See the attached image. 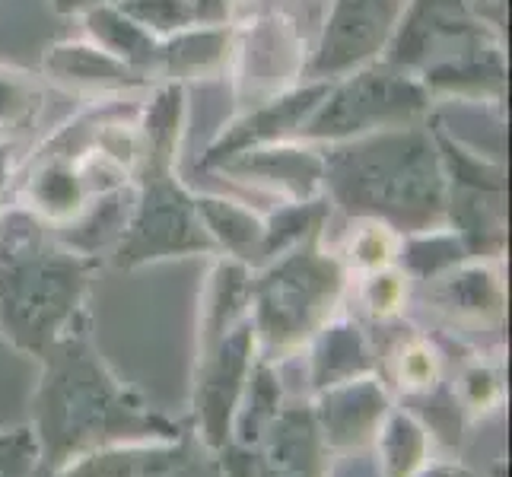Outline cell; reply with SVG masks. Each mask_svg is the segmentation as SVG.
<instances>
[{
    "mask_svg": "<svg viewBox=\"0 0 512 477\" xmlns=\"http://www.w3.org/2000/svg\"><path fill=\"white\" fill-rule=\"evenodd\" d=\"M404 0H328L312 39L306 80H338L385 55Z\"/></svg>",
    "mask_w": 512,
    "mask_h": 477,
    "instance_id": "cell-10",
    "label": "cell"
},
{
    "mask_svg": "<svg viewBox=\"0 0 512 477\" xmlns=\"http://www.w3.org/2000/svg\"><path fill=\"white\" fill-rule=\"evenodd\" d=\"M118 7L140 26H147L153 35H160V39L188 26H198V16H194L188 0H121Z\"/></svg>",
    "mask_w": 512,
    "mask_h": 477,
    "instance_id": "cell-33",
    "label": "cell"
},
{
    "mask_svg": "<svg viewBox=\"0 0 512 477\" xmlns=\"http://www.w3.org/2000/svg\"><path fill=\"white\" fill-rule=\"evenodd\" d=\"M239 4H245V0H233V7H239Z\"/></svg>",
    "mask_w": 512,
    "mask_h": 477,
    "instance_id": "cell-42",
    "label": "cell"
},
{
    "mask_svg": "<svg viewBox=\"0 0 512 477\" xmlns=\"http://www.w3.org/2000/svg\"><path fill=\"white\" fill-rule=\"evenodd\" d=\"M258 477H325L328 449L312 417V404L280 408L255 443Z\"/></svg>",
    "mask_w": 512,
    "mask_h": 477,
    "instance_id": "cell-16",
    "label": "cell"
},
{
    "mask_svg": "<svg viewBox=\"0 0 512 477\" xmlns=\"http://www.w3.org/2000/svg\"><path fill=\"white\" fill-rule=\"evenodd\" d=\"M96 258L77 255L55 233L0 255V334L29 357L83 325Z\"/></svg>",
    "mask_w": 512,
    "mask_h": 477,
    "instance_id": "cell-4",
    "label": "cell"
},
{
    "mask_svg": "<svg viewBox=\"0 0 512 477\" xmlns=\"http://www.w3.org/2000/svg\"><path fill=\"white\" fill-rule=\"evenodd\" d=\"M382 477H414L430 462V430L411 411H388L376 433Z\"/></svg>",
    "mask_w": 512,
    "mask_h": 477,
    "instance_id": "cell-26",
    "label": "cell"
},
{
    "mask_svg": "<svg viewBox=\"0 0 512 477\" xmlns=\"http://www.w3.org/2000/svg\"><path fill=\"white\" fill-rule=\"evenodd\" d=\"M249 303H252V268L229 255H217L201 290L198 347L220 341L242 318H249Z\"/></svg>",
    "mask_w": 512,
    "mask_h": 477,
    "instance_id": "cell-20",
    "label": "cell"
},
{
    "mask_svg": "<svg viewBox=\"0 0 512 477\" xmlns=\"http://www.w3.org/2000/svg\"><path fill=\"white\" fill-rule=\"evenodd\" d=\"M436 99H462V102H493L500 105L506 96V55L503 42L481 45L465 55L439 61L417 74Z\"/></svg>",
    "mask_w": 512,
    "mask_h": 477,
    "instance_id": "cell-18",
    "label": "cell"
},
{
    "mask_svg": "<svg viewBox=\"0 0 512 477\" xmlns=\"http://www.w3.org/2000/svg\"><path fill=\"white\" fill-rule=\"evenodd\" d=\"M258 360V338L252 318L226 331L220 341L198 347L194 369V427L210 452H220L233 443V420L249 382L252 363Z\"/></svg>",
    "mask_w": 512,
    "mask_h": 477,
    "instance_id": "cell-9",
    "label": "cell"
},
{
    "mask_svg": "<svg viewBox=\"0 0 512 477\" xmlns=\"http://www.w3.org/2000/svg\"><path fill=\"white\" fill-rule=\"evenodd\" d=\"M465 249L458 236L449 226L430 229V233H414V236H401V249H398V268L408 274V280H433L436 274H443L455 268L458 261H465Z\"/></svg>",
    "mask_w": 512,
    "mask_h": 477,
    "instance_id": "cell-30",
    "label": "cell"
},
{
    "mask_svg": "<svg viewBox=\"0 0 512 477\" xmlns=\"http://www.w3.org/2000/svg\"><path fill=\"white\" fill-rule=\"evenodd\" d=\"M214 172L233 175V182H249L284 201H315L325 198V159L322 147L287 140V144L258 147L233 156Z\"/></svg>",
    "mask_w": 512,
    "mask_h": 477,
    "instance_id": "cell-13",
    "label": "cell"
},
{
    "mask_svg": "<svg viewBox=\"0 0 512 477\" xmlns=\"http://www.w3.org/2000/svg\"><path fill=\"white\" fill-rule=\"evenodd\" d=\"M80 20H83L86 39H90L93 45H99L102 51H109L112 58L125 61L128 67L140 70V74L153 80L156 51H160V35H153L147 26H140L137 20H131V16L118 4L86 10ZM156 86H160V83H156Z\"/></svg>",
    "mask_w": 512,
    "mask_h": 477,
    "instance_id": "cell-24",
    "label": "cell"
},
{
    "mask_svg": "<svg viewBox=\"0 0 512 477\" xmlns=\"http://www.w3.org/2000/svg\"><path fill=\"white\" fill-rule=\"evenodd\" d=\"M347 277L338 252L322 249V236L252 271L249 318L261 357L277 360L309 344L338 312Z\"/></svg>",
    "mask_w": 512,
    "mask_h": 477,
    "instance_id": "cell-5",
    "label": "cell"
},
{
    "mask_svg": "<svg viewBox=\"0 0 512 477\" xmlns=\"http://www.w3.org/2000/svg\"><path fill=\"white\" fill-rule=\"evenodd\" d=\"M217 455L223 465V477H258V449L255 446L229 443Z\"/></svg>",
    "mask_w": 512,
    "mask_h": 477,
    "instance_id": "cell-37",
    "label": "cell"
},
{
    "mask_svg": "<svg viewBox=\"0 0 512 477\" xmlns=\"http://www.w3.org/2000/svg\"><path fill=\"white\" fill-rule=\"evenodd\" d=\"M45 83H55L67 93L86 96L90 102L109 99H131L153 90V80L140 70L128 67L125 61L112 58L90 39H64L45 48L42 74Z\"/></svg>",
    "mask_w": 512,
    "mask_h": 477,
    "instance_id": "cell-12",
    "label": "cell"
},
{
    "mask_svg": "<svg viewBox=\"0 0 512 477\" xmlns=\"http://www.w3.org/2000/svg\"><path fill=\"white\" fill-rule=\"evenodd\" d=\"M398 249H401V233H395L388 223L357 220V226H350L338 258L344 261L347 271H357L363 277L398 264Z\"/></svg>",
    "mask_w": 512,
    "mask_h": 477,
    "instance_id": "cell-31",
    "label": "cell"
},
{
    "mask_svg": "<svg viewBox=\"0 0 512 477\" xmlns=\"http://www.w3.org/2000/svg\"><path fill=\"white\" fill-rule=\"evenodd\" d=\"M188 128V93L182 83H160L140 105L144 153L131 179L134 207L118 245L109 252L115 268H144L172 258L217 255L201 223L194 191L179 175Z\"/></svg>",
    "mask_w": 512,
    "mask_h": 477,
    "instance_id": "cell-3",
    "label": "cell"
},
{
    "mask_svg": "<svg viewBox=\"0 0 512 477\" xmlns=\"http://www.w3.org/2000/svg\"><path fill=\"white\" fill-rule=\"evenodd\" d=\"M131 207H134V188H115L96 194V198L86 201L80 214L58 226V242H64L67 249H74L77 255L86 258H99L102 252H112L125 226L131 220Z\"/></svg>",
    "mask_w": 512,
    "mask_h": 477,
    "instance_id": "cell-23",
    "label": "cell"
},
{
    "mask_svg": "<svg viewBox=\"0 0 512 477\" xmlns=\"http://www.w3.org/2000/svg\"><path fill=\"white\" fill-rule=\"evenodd\" d=\"M325 198L350 220H382L401 236L446 226V172L427 125L325 144Z\"/></svg>",
    "mask_w": 512,
    "mask_h": 477,
    "instance_id": "cell-2",
    "label": "cell"
},
{
    "mask_svg": "<svg viewBox=\"0 0 512 477\" xmlns=\"http://www.w3.org/2000/svg\"><path fill=\"white\" fill-rule=\"evenodd\" d=\"M328 217H331L328 198L284 201L277 210H271V214L264 217V239H261L258 268H264V264L280 258L284 252L296 249V245H303V242H309L315 236H322Z\"/></svg>",
    "mask_w": 512,
    "mask_h": 477,
    "instance_id": "cell-25",
    "label": "cell"
},
{
    "mask_svg": "<svg viewBox=\"0 0 512 477\" xmlns=\"http://www.w3.org/2000/svg\"><path fill=\"white\" fill-rule=\"evenodd\" d=\"M312 42L290 16L271 7L233 23V51L226 77L233 83L236 112L268 102L306 80Z\"/></svg>",
    "mask_w": 512,
    "mask_h": 477,
    "instance_id": "cell-8",
    "label": "cell"
},
{
    "mask_svg": "<svg viewBox=\"0 0 512 477\" xmlns=\"http://www.w3.org/2000/svg\"><path fill=\"white\" fill-rule=\"evenodd\" d=\"M194 16H198V26H223L233 23V0H188Z\"/></svg>",
    "mask_w": 512,
    "mask_h": 477,
    "instance_id": "cell-38",
    "label": "cell"
},
{
    "mask_svg": "<svg viewBox=\"0 0 512 477\" xmlns=\"http://www.w3.org/2000/svg\"><path fill=\"white\" fill-rule=\"evenodd\" d=\"M20 147L13 144V140H4L0 144V207L7 204V194L16 182V169H20Z\"/></svg>",
    "mask_w": 512,
    "mask_h": 477,
    "instance_id": "cell-39",
    "label": "cell"
},
{
    "mask_svg": "<svg viewBox=\"0 0 512 477\" xmlns=\"http://www.w3.org/2000/svg\"><path fill=\"white\" fill-rule=\"evenodd\" d=\"M427 303L449 322L497 328L506 312V287L490 261L465 258L455 268L427 280Z\"/></svg>",
    "mask_w": 512,
    "mask_h": 477,
    "instance_id": "cell-15",
    "label": "cell"
},
{
    "mask_svg": "<svg viewBox=\"0 0 512 477\" xmlns=\"http://www.w3.org/2000/svg\"><path fill=\"white\" fill-rule=\"evenodd\" d=\"M388 373L395 385L408 398H420L433 392L436 385H443V357L423 334H401L395 347L388 350Z\"/></svg>",
    "mask_w": 512,
    "mask_h": 477,
    "instance_id": "cell-29",
    "label": "cell"
},
{
    "mask_svg": "<svg viewBox=\"0 0 512 477\" xmlns=\"http://www.w3.org/2000/svg\"><path fill=\"white\" fill-rule=\"evenodd\" d=\"M280 408H284V385H280L277 366L274 360H264L258 353V360L252 363L249 382H245L236 420H233V443L255 446Z\"/></svg>",
    "mask_w": 512,
    "mask_h": 477,
    "instance_id": "cell-27",
    "label": "cell"
},
{
    "mask_svg": "<svg viewBox=\"0 0 512 477\" xmlns=\"http://www.w3.org/2000/svg\"><path fill=\"white\" fill-rule=\"evenodd\" d=\"M325 90H328V80H303L287 93H280L261 105H252V109H245V112H236L233 121L223 125V131L210 140L201 166L217 169L245 150L299 140V131L306 128V121L315 112V105L322 102Z\"/></svg>",
    "mask_w": 512,
    "mask_h": 477,
    "instance_id": "cell-11",
    "label": "cell"
},
{
    "mask_svg": "<svg viewBox=\"0 0 512 477\" xmlns=\"http://www.w3.org/2000/svg\"><path fill=\"white\" fill-rule=\"evenodd\" d=\"M182 439L172 443H118L67 462L51 477H169L185 465Z\"/></svg>",
    "mask_w": 512,
    "mask_h": 477,
    "instance_id": "cell-21",
    "label": "cell"
},
{
    "mask_svg": "<svg viewBox=\"0 0 512 477\" xmlns=\"http://www.w3.org/2000/svg\"><path fill=\"white\" fill-rule=\"evenodd\" d=\"M462 411H493L503 401V376L500 369H493L490 363L474 360L462 369L458 376V392H455Z\"/></svg>",
    "mask_w": 512,
    "mask_h": 477,
    "instance_id": "cell-34",
    "label": "cell"
},
{
    "mask_svg": "<svg viewBox=\"0 0 512 477\" xmlns=\"http://www.w3.org/2000/svg\"><path fill=\"white\" fill-rule=\"evenodd\" d=\"M414 477H474V474L458 462H436V465L427 462Z\"/></svg>",
    "mask_w": 512,
    "mask_h": 477,
    "instance_id": "cell-41",
    "label": "cell"
},
{
    "mask_svg": "<svg viewBox=\"0 0 512 477\" xmlns=\"http://www.w3.org/2000/svg\"><path fill=\"white\" fill-rule=\"evenodd\" d=\"M379 360L366 331L357 322H328L309 341V382L312 392L341 385L360 376H376Z\"/></svg>",
    "mask_w": 512,
    "mask_h": 477,
    "instance_id": "cell-19",
    "label": "cell"
},
{
    "mask_svg": "<svg viewBox=\"0 0 512 477\" xmlns=\"http://www.w3.org/2000/svg\"><path fill=\"white\" fill-rule=\"evenodd\" d=\"M39 471V443L32 427L0 433V477H35Z\"/></svg>",
    "mask_w": 512,
    "mask_h": 477,
    "instance_id": "cell-35",
    "label": "cell"
},
{
    "mask_svg": "<svg viewBox=\"0 0 512 477\" xmlns=\"http://www.w3.org/2000/svg\"><path fill=\"white\" fill-rule=\"evenodd\" d=\"M280 10H284L290 20L303 29V35L312 42L315 32H319L322 20H325V10H328V0H284L280 4Z\"/></svg>",
    "mask_w": 512,
    "mask_h": 477,
    "instance_id": "cell-36",
    "label": "cell"
},
{
    "mask_svg": "<svg viewBox=\"0 0 512 477\" xmlns=\"http://www.w3.org/2000/svg\"><path fill=\"white\" fill-rule=\"evenodd\" d=\"M430 109L433 96L414 70L376 58L328 80V90L299 131V140L315 147L344 144L366 134L423 125Z\"/></svg>",
    "mask_w": 512,
    "mask_h": 477,
    "instance_id": "cell-6",
    "label": "cell"
},
{
    "mask_svg": "<svg viewBox=\"0 0 512 477\" xmlns=\"http://www.w3.org/2000/svg\"><path fill=\"white\" fill-rule=\"evenodd\" d=\"M446 172V226L468 258L497 261L506 252V169L433 131Z\"/></svg>",
    "mask_w": 512,
    "mask_h": 477,
    "instance_id": "cell-7",
    "label": "cell"
},
{
    "mask_svg": "<svg viewBox=\"0 0 512 477\" xmlns=\"http://www.w3.org/2000/svg\"><path fill=\"white\" fill-rule=\"evenodd\" d=\"M48 90L45 80L29 70L0 64V144L4 137L26 134L45 115Z\"/></svg>",
    "mask_w": 512,
    "mask_h": 477,
    "instance_id": "cell-28",
    "label": "cell"
},
{
    "mask_svg": "<svg viewBox=\"0 0 512 477\" xmlns=\"http://www.w3.org/2000/svg\"><path fill=\"white\" fill-rule=\"evenodd\" d=\"M360 303L369 318L392 322V318L401 315L404 303H408V274H404L398 264H392V268H385V271L363 274Z\"/></svg>",
    "mask_w": 512,
    "mask_h": 477,
    "instance_id": "cell-32",
    "label": "cell"
},
{
    "mask_svg": "<svg viewBox=\"0 0 512 477\" xmlns=\"http://www.w3.org/2000/svg\"><path fill=\"white\" fill-rule=\"evenodd\" d=\"M194 204H198L201 223L207 229L210 242H214L217 255L245 261L255 271L258 255H261V239H264V217L258 210L236 198L198 194V191H194Z\"/></svg>",
    "mask_w": 512,
    "mask_h": 477,
    "instance_id": "cell-22",
    "label": "cell"
},
{
    "mask_svg": "<svg viewBox=\"0 0 512 477\" xmlns=\"http://www.w3.org/2000/svg\"><path fill=\"white\" fill-rule=\"evenodd\" d=\"M233 51V23L223 26H188L160 39L153 80L156 83H194L226 77Z\"/></svg>",
    "mask_w": 512,
    "mask_h": 477,
    "instance_id": "cell-17",
    "label": "cell"
},
{
    "mask_svg": "<svg viewBox=\"0 0 512 477\" xmlns=\"http://www.w3.org/2000/svg\"><path fill=\"white\" fill-rule=\"evenodd\" d=\"M112 4H121V0H51V10L58 16H83L86 10L112 7Z\"/></svg>",
    "mask_w": 512,
    "mask_h": 477,
    "instance_id": "cell-40",
    "label": "cell"
},
{
    "mask_svg": "<svg viewBox=\"0 0 512 477\" xmlns=\"http://www.w3.org/2000/svg\"><path fill=\"white\" fill-rule=\"evenodd\" d=\"M32 398L39 471L55 474L74 458L118 443H172L182 427L153 411L96 353L86 325L67 331L42 353Z\"/></svg>",
    "mask_w": 512,
    "mask_h": 477,
    "instance_id": "cell-1",
    "label": "cell"
},
{
    "mask_svg": "<svg viewBox=\"0 0 512 477\" xmlns=\"http://www.w3.org/2000/svg\"><path fill=\"white\" fill-rule=\"evenodd\" d=\"M388 411H392V398H388L379 373L322 388V392H315L312 404L315 427H319L328 452L373 443Z\"/></svg>",
    "mask_w": 512,
    "mask_h": 477,
    "instance_id": "cell-14",
    "label": "cell"
}]
</instances>
